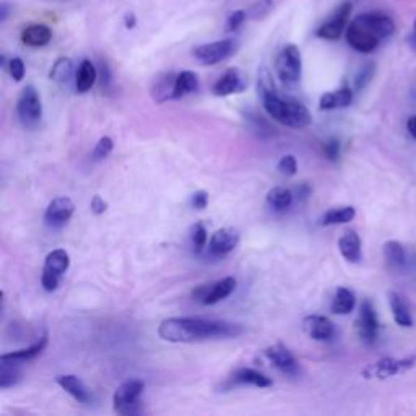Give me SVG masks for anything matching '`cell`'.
I'll return each mask as SVG.
<instances>
[{
    "label": "cell",
    "mask_w": 416,
    "mask_h": 416,
    "mask_svg": "<svg viewBox=\"0 0 416 416\" xmlns=\"http://www.w3.org/2000/svg\"><path fill=\"white\" fill-rule=\"evenodd\" d=\"M56 383L61 385V387L66 390L68 395H72L77 402L91 403V400H93L91 392L86 389V385L83 384V380L80 378H77V376H73V374L57 376Z\"/></svg>",
    "instance_id": "obj_18"
},
{
    "label": "cell",
    "mask_w": 416,
    "mask_h": 416,
    "mask_svg": "<svg viewBox=\"0 0 416 416\" xmlns=\"http://www.w3.org/2000/svg\"><path fill=\"white\" fill-rule=\"evenodd\" d=\"M238 51V43L234 39H222L194 49V57L203 66H217V63L226 61Z\"/></svg>",
    "instance_id": "obj_7"
},
{
    "label": "cell",
    "mask_w": 416,
    "mask_h": 416,
    "mask_svg": "<svg viewBox=\"0 0 416 416\" xmlns=\"http://www.w3.org/2000/svg\"><path fill=\"white\" fill-rule=\"evenodd\" d=\"M125 26L127 28H134L135 26V15H127L125 17Z\"/></svg>",
    "instance_id": "obj_48"
},
{
    "label": "cell",
    "mask_w": 416,
    "mask_h": 416,
    "mask_svg": "<svg viewBox=\"0 0 416 416\" xmlns=\"http://www.w3.org/2000/svg\"><path fill=\"white\" fill-rule=\"evenodd\" d=\"M7 68H8V73L10 77L13 78L15 82H22L23 77H24V63L20 57H12L10 59V62L7 63Z\"/></svg>",
    "instance_id": "obj_40"
},
{
    "label": "cell",
    "mask_w": 416,
    "mask_h": 416,
    "mask_svg": "<svg viewBox=\"0 0 416 416\" xmlns=\"http://www.w3.org/2000/svg\"><path fill=\"white\" fill-rule=\"evenodd\" d=\"M374 70H376V67L373 62L366 63V66L361 68V70L358 72V75H356V82H355L356 90H363V88L368 85V83L371 82V78H373V75H374Z\"/></svg>",
    "instance_id": "obj_36"
},
{
    "label": "cell",
    "mask_w": 416,
    "mask_h": 416,
    "mask_svg": "<svg viewBox=\"0 0 416 416\" xmlns=\"http://www.w3.org/2000/svg\"><path fill=\"white\" fill-rule=\"evenodd\" d=\"M394 20L383 13H363L356 17L346 29V41L355 51L369 54L378 49L380 41L392 36Z\"/></svg>",
    "instance_id": "obj_3"
},
{
    "label": "cell",
    "mask_w": 416,
    "mask_h": 416,
    "mask_svg": "<svg viewBox=\"0 0 416 416\" xmlns=\"http://www.w3.org/2000/svg\"><path fill=\"white\" fill-rule=\"evenodd\" d=\"M238 282L233 277L222 278V280L210 283V285H203L197 288L194 291V300L200 301L205 306L217 305V302L226 300L228 296H231L234 290H236Z\"/></svg>",
    "instance_id": "obj_9"
},
{
    "label": "cell",
    "mask_w": 416,
    "mask_h": 416,
    "mask_svg": "<svg viewBox=\"0 0 416 416\" xmlns=\"http://www.w3.org/2000/svg\"><path fill=\"white\" fill-rule=\"evenodd\" d=\"M59 280L61 278L52 275V273H47V272H43V277H41V285L46 291H56L57 286H59Z\"/></svg>",
    "instance_id": "obj_42"
},
{
    "label": "cell",
    "mask_w": 416,
    "mask_h": 416,
    "mask_svg": "<svg viewBox=\"0 0 416 416\" xmlns=\"http://www.w3.org/2000/svg\"><path fill=\"white\" fill-rule=\"evenodd\" d=\"M410 44H412L413 49H416V22H415V33H413V36L410 38Z\"/></svg>",
    "instance_id": "obj_49"
},
{
    "label": "cell",
    "mask_w": 416,
    "mask_h": 416,
    "mask_svg": "<svg viewBox=\"0 0 416 416\" xmlns=\"http://www.w3.org/2000/svg\"><path fill=\"white\" fill-rule=\"evenodd\" d=\"M324 153L330 161L339 160V156H340V141L337 139L327 140L325 145H324Z\"/></svg>",
    "instance_id": "obj_41"
},
{
    "label": "cell",
    "mask_w": 416,
    "mask_h": 416,
    "mask_svg": "<svg viewBox=\"0 0 416 416\" xmlns=\"http://www.w3.org/2000/svg\"><path fill=\"white\" fill-rule=\"evenodd\" d=\"M351 101H353V91H351L348 86H344L337 91H330V93H325V95H322L319 101V107L322 111L341 109V107L350 106Z\"/></svg>",
    "instance_id": "obj_22"
},
{
    "label": "cell",
    "mask_w": 416,
    "mask_h": 416,
    "mask_svg": "<svg viewBox=\"0 0 416 416\" xmlns=\"http://www.w3.org/2000/svg\"><path fill=\"white\" fill-rule=\"evenodd\" d=\"M244 329L226 321L202 319V317H169L158 327V337L169 344H195V341L234 339Z\"/></svg>",
    "instance_id": "obj_1"
},
{
    "label": "cell",
    "mask_w": 416,
    "mask_h": 416,
    "mask_svg": "<svg viewBox=\"0 0 416 416\" xmlns=\"http://www.w3.org/2000/svg\"><path fill=\"white\" fill-rule=\"evenodd\" d=\"M355 306H356V298L353 293H351L348 288L340 286L339 290L335 291V296H334V300H332L330 309L337 316H346L355 309Z\"/></svg>",
    "instance_id": "obj_28"
},
{
    "label": "cell",
    "mask_w": 416,
    "mask_h": 416,
    "mask_svg": "<svg viewBox=\"0 0 416 416\" xmlns=\"http://www.w3.org/2000/svg\"><path fill=\"white\" fill-rule=\"evenodd\" d=\"M265 356H267V360L270 361V363L275 366L278 371H282L283 374L296 378V376L301 373L300 363H298L295 356L291 355V351L288 350L283 344H275V345L268 346V348L265 350Z\"/></svg>",
    "instance_id": "obj_13"
},
{
    "label": "cell",
    "mask_w": 416,
    "mask_h": 416,
    "mask_svg": "<svg viewBox=\"0 0 416 416\" xmlns=\"http://www.w3.org/2000/svg\"><path fill=\"white\" fill-rule=\"evenodd\" d=\"M20 380V373L17 371V366L2 363L0 364V389L13 387Z\"/></svg>",
    "instance_id": "obj_33"
},
{
    "label": "cell",
    "mask_w": 416,
    "mask_h": 416,
    "mask_svg": "<svg viewBox=\"0 0 416 416\" xmlns=\"http://www.w3.org/2000/svg\"><path fill=\"white\" fill-rule=\"evenodd\" d=\"M52 31L46 24H31L22 31V43L29 47H43L51 43Z\"/></svg>",
    "instance_id": "obj_23"
},
{
    "label": "cell",
    "mask_w": 416,
    "mask_h": 416,
    "mask_svg": "<svg viewBox=\"0 0 416 416\" xmlns=\"http://www.w3.org/2000/svg\"><path fill=\"white\" fill-rule=\"evenodd\" d=\"M17 114L24 127H36L43 119V102L34 86H24L17 101Z\"/></svg>",
    "instance_id": "obj_6"
},
{
    "label": "cell",
    "mask_w": 416,
    "mask_h": 416,
    "mask_svg": "<svg viewBox=\"0 0 416 416\" xmlns=\"http://www.w3.org/2000/svg\"><path fill=\"white\" fill-rule=\"evenodd\" d=\"M246 18H247V12H244V10H236V12H233L228 17L226 26H224V29H226L228 33L238 31V29L241 28V24L246 22Z\"/></svg>",
    "instance_id": "obj_39"
},
{
    "label": "cell",
    "mask_w": 416,
    "mask_h": 416,
    "mask_svg": "<svg viewBox=\"0 0 416 416\" xmlns=\"http://www.w3.org/2000/svg\"><path fill=\"white\" fill-rule=\"evenodd\" d=\"M339 249L341 256L345 257V261L351 263L360 262L361 257H363V252H361V239L358 233L353 231V229L346 231L344 236L339 239Z\"/></svg>",
    "instance_id": "obj_21"
},
{
    "label": "cell",
    "mask_w": 416,
    "mask_h": 416,
    "mask_svg": "<svg viewBox=\"0 0 416 416\" xmlns=\"http://www.w3.org/2000/svg\"><path fill=\"white\" fill-rule=\"evenodd\" d=\"M384 257L385 262L394 270H402L407 265V256H405V249L397 241H389L384 244Z\"/></svg>",
    "instance_id": "obj_31"
},
{
    "label": "cell",
    "mask_w": 416,
    "mask_h": 416,
    "mask_svg": "<svg viewBox=\"0 0 416 416\" xmlns=\"http://www.w3.org/2000/svg\"><path fill=\"white\" fill-rule=\"evenodd\" d=\"M73 212H75V203L72 202V199L56 197L51 200L44 213V223L52 229H61L68 223V219L72 218Z\"/></svg>",
    "instance_id": "obj_10"
},
{
    "label": "cell",
    "mask_w": 416,
    "mask_h": 416,
    "mask_svg": "<svg viewBox=\"0 0 416 416\" xmlns=\"http://www.w3.org/2000/svg\"><path fill=\"white\" fill-rule=\"evenodd\" d=\"M96 78H98V70L96 67L93 66L91 61H82L80 67H78L77 70V75H75V90L78 93H86L90 91L93 85L96 83Z\"/></svg>",
    "instance_id": "obj_27"
},
{
    "label": "cell",
    "mask_w": 416,
    "mask_h": 416,
    "mask_svg": "<svg viewBox=\"0 0 416 416\" xmlns=\"http://www.w3.org/2000/svg\"><path fill=\"white\" fill-rule=\"evenodd\" d=\"M239 244V233L233 228L218 229L208 241V252L212 257H224L233 252Z\"/></svg>",
    "instance_id": "obj_14"
},
{
    "label": "cell",
    "mask_w": 416,
    "mask_h": 416,
    "mask_svg": "<svg viewBox=\"0 0 416 416\" xmlns=\"http://www.w3.org/2000/svg\"><path fill=\"white\" fill-rule=\"evenodd\" d=\"M273 380L268 376L259 373L252 368H238L229 376V385H254V387H270Z\"/></svg>",
    "instance_id": "obj_17"
},
{
    "label": "cell",
    "mask_w": 416,
    "mask_h": 416,
    "mask_svg": "<svg viewBox=\"0 0 416 416\" xmlns=\"http://www.w3.org/2000/svg\"><path fill=\"white\" fill-rule=\"evenodd\" d=\"M190 241H192V247H194L195 254H200L205 247H207L208 233H207V229H205L203 223H197L192 228V233H190Z\"/></svg>",
    "instance_id": "obj_34"
},
{
    "label": "cell",
    "mask_w": 416,
    "mask_h": 416,
    "mask_svg": "<svg viewBox=\"0 0 416 416\" xmlns=\"http://www.w3.org/2000/svg\"><path fill=\"white\" fill-rule=\"evenodd\" d=\"M390 301V309H392L394 321L397 322L400 327H412L413 325V317L412 312H410V307L405 301V298L399 293H390L389 295Z\"/></svg>",
    "instance_id": "obj_26"
},
{
    "label": "cell",
    "mask_w": 416,
    "mask_h": 416,
    "mask_svg": "<svg viewBox=\"0 0 416 416\" xmlns=\"http://www.w3.org/2000/svg\"><path fill=\"white\" fill-rule=\"evenodd\" d=\"M416 366V358H384L378 361V363L369 364L368 368L363 371L364 379H387L392 376L405 374L408 371H412Z\"/></svg>",
    "instance_id": "obj_8"
},
{
    "label": "cell",
    "mask_w": 416,
    "mask_h": 416,
    "mask_svg": "<svg viewBox=\"0 0 416 416\" xmlns=\"http://www.w3.org/2000/svg\"><path fill=\"white\" fill-rule=\"evenodd\" d=\"M68 267H70V256H68L66 249H56V251L47 254L43 272L52 273V275L61 278L68 270Z\"/></svg>",
    "instance_id": "obj_24"
},
{
    "label": "cell",
    "mask_w": 416,
    "mask_h": 416,
    "mask_svg": "<svg viewBox=\"0 0 416 416\" xmlns=\"http://www.w3.org/2000/svg\"><path fill=\"white\" fill-rule=\"evenodd\" d=\"M295 195L290 189L285 187H273L267 194V205L273 212H286L293 205Z\"/></svg>",
    "instance_id": "obj_29"
},
{
    "label": "cell",
    "mask_w": 416,
    "mask_h": 416,
    "mask_svg": "<svg viewBox=\"0 0 416 416\" xmlns=\"http://www.w3.org/2000/svg\"><path fill=\"white\" fill-rule=\"evenodd\" d=\"M199 90V77L194 72L184 70L178 73L176 77V86H174V98L173 100H180V98L192 95Z\"/></svg>",
    "instance_id": "obj_30"
},
{
    "label": "cell",
    "mask_w": 416,
    "mask_h": 416,
    "mask_svg": "<svg viewBox=\"0 0 416 416\" xmlns=\"http://www.w3.org/2000/svg\"><path fill=\"white\" fill-rule=\"evenodd\" d=\"M272 7H273L272 0H259V2H256L251 8H249V17L254 20H261L270 12Z\"/></svg>",
    "instance_id": "obj_38"
},
{
    "label": "cell",
    "mask_w": 416,
    "mask_h": 416,
    "mask_svg": "<svg viewBox=\"0 0 416 416\" xmlns=\"http://www.w3.org/2000/svg\"><path fill=\"white\" fill-rule=\"evenodd\" d=\"M259 95L262 98L263 109L273 121L291 129H305L311 125L312 116L309 109L300 101L278 95L267 70H262L259 77Z\"/></svg>",
    "instance_id": "obj_2"
},
{
    "label": "cell",
    "mask_w": 416,
    "mask_h": 416,
    "mask_svg": "<svg viewBox=\"0 0 416 416\" xmlns=\"http://www.w3.org/2000/svg\"><path fill=\"white\" fill-rule=\"evenodd\" d=\"M356 330H358L360 339L363 340L366 345H374L376 340H378L379 321L371 301L361 302L360 317L358 321H356Z\"/></svg>",
    "instance_id": "obj_11"
},
{
    "label": "cell",
    "mask_w": 416,
    "mask_h": 416,
    "mask_svg": "<svg viewBox=\"0 0 416 416\" xmlns=\"http://www.w3.org/2000/svg\"><path fill=\"white\" fill-rule=\"evenodd\" d=\"M145 390L144 380L129 379L121 384L112 395V407L119 415H135L139 412V402Z\"/></svg>",
    "instance_id": "obj_5"
},
{
    "label": "cell",
    "mask_w": 416,
    "mask_h": 416,
    "mask_svg": "<svg viewBox=\"0 0 416 416\" xmlns=\"http://www.w3.org/2000/svg\"><path fill=\"white\" fill-rule=\"evenodd\" d=\"M208 205V194L205 190H197L192 194V207L195 210H203Z\"/></svg>",
    "instance_id": "obj_43"
},
{
    "label": "cell",
    "mask_w": 416,
    "mask_h": 416,
    "mask_svg": "<svg viewBox=\"0 0 416 416\" xmlns=\"http://www.w3.org/2000/svg\"><path fill=\"white\" fill-rule=\"evenodd\" d=\"M49 77L62 88H70L72 83L75 85V80H73V62L68 57L57 59L51 68V75Z\"/></svg>",
    "instance_id": "obj_25"
},
{
    "label": "cell",
    "mask_w": 416,
    "mask_h": 416,
    "mask_svg": "<svg viewBox=\"0 0 416 416\" xmlns=\"http://www.w3.org/2000/svg\"><path fill=\"white\" fill-rule=\"evenodd\" d=\"M244 88H246V83H244L241 73L236 68H229L215 82L212 91L215 96H229L244 91Z\"/></svg>",
    "instance_id": "obj_16"
},
{
    "label": "cell",
    "mask_w": 416,
    "mask_h": 416,
    "mask_svg": "<svg viewBox=\"0 0 416 416\" xmlns=\"http://www.w3.org/2000/svg\"><path fill=\"white\" fill-rule=\"evenodd\" d=\"M47 345V335H43L41 339H39L36 344H33L31 346H28V348H23V350H18V351H12V353H7V355H2V358H0V363H7V364H13V366H20L23 363H28V361H31L43 353V350L46 348Z\"/></svg>",
    "instance_id": "obj_19"
},
{
    "label": "cell",
    "mask_w": 416,
    "mask_h": 416,
    "mask_svg": "<svg viewBox=\"0 0 416 416\" xmlns=\"http://www.w3.org/2000/svg\"><path fill=\"white\" fill-rule=\"evenodd\" d=\"M356 217V210L353 207H339L332 208L322 217V224L324 226H332V224H345L350 223Z\"/></svg>",
    "instance_id": "obj_32"
},
{
    "label": "cell",
    "mask_w": 416,
    "mask_h": 416,
    "mask_svg": "<svg viewBox=\"0 0 416 416\" xmlns=\"http://www.w3.org/2000/svg\"><path fill=\"white\" fill-rule=\"evenodd\" d=\"M111 83H112L111 68L106 62H101V86H102V90H109Z\"/></svg>",
    "instance_id": "obj_44"
},
{
    "label": "cell",
    "mask_w": 416,
    "mask_h": 416,
    "mask_svg": "<svg viewBox=\"0 0 416 416\" xmlns=\"http://www.w3.org/2000/svg\"><path fill=\"white\" fill-rule=\"evenodd\" d=\"M176 77L178 75H174V73L171 72L161 73V75L155 77L153 83H151V98H153L158 105H163V102L174 98Z\"/></svg>",
    "instance_id": "obj_20"
},
{
    "label": "cell",
    "mask_w": 416,
    "mask_h": 416,
    "mask_svg": "<svg viewBox=\"0 0 416 416\" xmlns=\"http://www.w3.org/2000/svg\"><path fill=\"white\" fill-rule=\"evenodd\" d=\"M277 75L280 78V82L286 86L296 85L301 80L302 73V59L301 51L295 44H286L278 54L275 62Z\"/></svg>",
    "instance_id": "obj_4"
},
{
    "label": "cell",
    "mask_w": 416,
    "mask_h": 416,
    "mask_svg": "<svg viewBox=\"0 0 416 416\" xmlns=\"http://www.w3.org/2000/svg\"><path fill=\"white\" fill-rule=\"evenodd\" d=\"M278 171H280L283 176H286V178L295 176L298 173V163H296L295 156L293 155L283 156V158L278 161Z\"/></svg>",
    "instance_id": "obj_37"
},
{
    "label": "cell",
    "mask_w": 416,
    "mask_h": 416,
    "mask_svg": "<svg viewBox=\"0 0 416 416\" xmlns=\"http://www.w3.org/2000/svg\"><path fill=\"white\" fill-rule=\"evenodd\" d=\"M302 327H305L306 334L317 341L332 340L335 335L334 322L325 316H307L302 321Z\"/></svg>",
    "instance_id": "obj_15"
},
{
    "label": "cell",
    "mask_w": 416,
    "mask_h": 416,
    "mask_svg": "<svg viewBox=\"0 0 416 416\" xmlns=\"http://www.w3.org/2000/svg\"><path fill=\"white\" fill-rule=\"evenodd\" d=\"M351 8H353V5H351L350 2L341 3L340 7L335 10L334 15L327 20V22L317 28V31H316L317 36L322 39H329V41H335V39H339L345 31L346 22H348V18L351 15Z\"/></svg>",
    "instance_id": "obj_12"
},
{
    "label": "cell",
    "mask_w": 416,
    "mask_h": 416,
    "mask_svg": "<svg viewBox=\"0 0 416 416\" xmlns=\"http://www.w3.org/2000/svg\"><path fill=\"white\" fill-rule=\"evenodd\" d=\"M106 208H107V203L105 202V200H102L100 195H95V197H93V200H91V210H93V213L95 215H102L106 212Z\"/></svg>",
    "instance_id": "obj_45"
},
{
    "label": "cell",
    "mask_w": 416,
    "mask_h": 416,
    "mask_svg": "<svg viewBox=\"0 0 416 416\" xmlns=\"http://www.w3.org/2000/svg\"><path fill=\"white\" fill-rule=\"evenodd\" d=\"M407 129H408V132H410V135H412L413 139L416 140V116L410 117L408 122H407Z\"/></svg>",
    "instance_id": "obj_46"
},
{
    "label": "cell",
    "mask_w": 416,
    "mask_h": 416,
    "mask_svg": "<svg viewBox=\"0 0 416 416\" xmlns=\"http://www.w3.org/2000/svg\"><path fill=\"white\" fill-rule=\"evenodd\" d=\"M112 148H114V144H112L109 137H101V139L98 140L95 150H93V160L95 161L105 160L106 156L111 155Z\"/></svg>",
    "instance_id": "obj_35"
},
{
    "label": "cell",
    "mask_w": 416,
    "mask_h": 416,
    "mask_svg": "<svg viewBox=\"0 0 416 416\" xmlns=\"http://www.w3.org/2000/svg\"><path fill=\"white\" fill-rule=\"evenodd\" d=\"M8 17V5L2 2V5H0V22H5Z\"/></svg>",
    "instance_id": "obj_47"
}]
</instances>
